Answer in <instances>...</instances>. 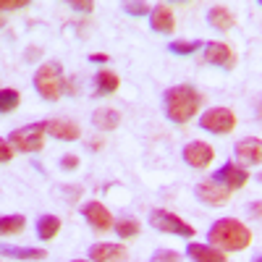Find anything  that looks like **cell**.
Listing matches in <instances>:
<instances>
[{
    "mask_svg": "<svg viewBox=\"0 0 262 262\" xmlns=\"http://www.w3.org/2000/svg\"><path fill=\"white\" fill-rule=\"evenodd\" d=\"M27 228L24 215H3L0 217V236H16Z\"/></svg>",
    "mask_w": 262,
    "mask_h": 262,
    "instance_id": "22",
    "label": "cell"
},
{
    "mask_svg": "<svg viewBox=\"0 0 262 262\" xmlns=\"http://www.w3.org/2000/svg\"><path fill=\"white\" fill-rule=\"evenodd\" d=\"M205 60L212 66H221V69L231 71L236 66V53L226 45V42H207L205 45Z\"/></svg>",
    "mask_w": 262,
    "mask_h": 262,
    "instance_id": "9",
    "label": "cell"
},
{
    "mask_svg": "<svg viewBox=\"0 0 262 262\" xmlns=\"http://www.w3.org/2000/svg\"><path fill=\"white\" fill-rule=\"evenodd\" d=\"M200 48H202L200 39H176V42H170V53H176V55H191Z\"/></svg>",
    "mask_w": 262,
    "mask_h": 262,
    "instance_id": "25",
    "label": "cell"
},
{
    "mask_svg": "<svg viewBox=\"0 0 262 262\" xmlns=\"http://www.w3.org/2000/svg\"><path fill=\"white\" fill-rule=\"evenodd\" d=\"M92 123L100 131H113L121 123V113L116 111V107H97V111L92 113Z\"/></svg>",
    "mask_w": 262,
    "mask_h": 262,
    "instance_id": "18",
    "label": "cell"
},
{
    "mask_svg": "<svg viewBox=\"0 0 262 262\" xmlns=\"http://www.w3.org/2000/svg\"><path fill=\"white\" fill-rule=\"evenodd\" d=\"M149 27L152 32H160V34H168L176 27V18H173V8L165 6V3H158L155 8L149 11Z\"/></svg>",
    "mask_w": 262,
    "mask_h": 262,
    "instance_id": "12",
    "label": "cell"
},
{
    "mask_svg": "<svg viewBox=\"0 0 262 262\" xmlns=\"http://www.w3.org/2000/svg\"><path fill=\"white\" fill-rule=\"evenodd\" d=\"M212 181L221 184V186H226L228 191H233V189H242V186L249 181V173H247V168L236 165V163H226V165H221V168L215 170Z\"/></svg>",
    "mask_w": 262,
    "mask_h": 262,
    "instance_id": "7",
    "label": "cell"
},
{
    "mask_svg": "<svg viewBox=\"0 0 262 262\" xmlns=\"http://www.w3.org/2000/svg\"><path fill=\"white\" fill-rule=\"evenodd\" d=\"M74 262H84V259H74Z\"/></svg>",
    "mask_w": 262,
    "mask_h": 262,
    "instance_id": "34",
    "label": "cell"
},
{
    "mask_svg": "<svg viewBox=\"0 0 262 262\" xmlns=\"http://www.w3.org/2000/svg\"><path fill=\"white\" fill-rule=\"evenodd\" d=\"M207 21H210V27H215L217 32H228L236 24V16L226 6H212L210 13H207Z\"/></svg>",
    "mask_w": 262,
    "mask_h": 262,
    "instance_id": "17",
    "label": "cell"
},
{
    "mask_svg": "<svg viewBox=\"0 0 262 262\" xmlns=\"http://www.w3.org/2000/svg\"><path fill=\"white\" fill-rule=\"evenodd\" d=\"M60 165H63L66 170H74V168L79 165V158H76V155H66V158L60 160Z\"/></svg>",
    "mask_w": 262,
    "mask_h": 262,
    "instance_id": "31",
    "label": "cell"
},
{
    "mask_svg": "<svg viewBox=\"0 0 262 262\" xmlns=\"http://www.w3.org/2000/svg\"><path fill=\"white\" fill-rule=\"evenodd\" d=\"M113 228H116V233L121 236V238H131V236H137L139 233V221L137 217H123V221H116L113 223Z\"/></svg>",
    "mask_w": 262,
    "mask_h": 262,
    "instance_id": "24",
    "label": "cell"
},
{
    "mask_svg": "<svg viewBox=\"0 0 262 262\" xmlns=\"http://www.w3.org/2000/svg\"><path fill=\"white\" fill-rule=\"evenodd\" d=\"M13 158V147L8 142H0V163H8Z\"/></svg>",
    "mask_w": 262,
    "mask_h": 262,
    "instance_id": "30",
    "label": "cell"
},
{
    "mask_svg": "<svg viewBox=\"0 0 262 262\" xmlns=\"http://www.w3.org/2000/svg\"><path fill=\"white\" fill-rule=\"evenodd\" d=\"M200 126L210 134H231L236 128V113L228 107H210L205 116H200Z\"/></svg>",
    "mask_w": 262,
    "mask_h": 262,
    "instance_id": "6",
    "label": "cell"
},
{
    "mask_svg": "<svg viewBox=\"0 0 262 262\" xmlns=\"http://www.w3.org/2000/svg\"><path fill=\"white\" fill-rule=\"evenodd\" d=\"M123 11L131 13V16H147V11H152V8L147 3H131L128 0V3H123Z\"/></svg>",
    "mask_w": 262,
    "mask_h": 262,
    "instance_id": "27",
    "label": "cell"
},
{
    "mask_svg": "<svg viewBox=\"0 0 262 262\" xmlns=\"http://www.w3.org/2000/svg\"><path fill=\"white\" fill-rule=\"evenodd\" d=\"M186 254L191 257V262H228L226 252L215 249V247H205V244H189Z\"/></svg>",
    "mask_w": 262,
    "mask_h": 262,
    "instance_id": "16",
    "label": "cell"
},
{
    "mask_svg": "<svg viewBox=\"0 0 262 262\" xmlns=\"http://www.w3.org/2000/svg\"><path fill=\"white\" fill-rule=\"evenodd\" d=\"M71 8L79 11V13H92V11H95V3H90V0H86V3H81V0H74Z\"/></svg>",
    "mask_w": 262,
    "mask_h": 262,
    "instance_id": "29",
    "label": "cell"
},
{
    "mask_svg": "<svg viewBox=\"0 0 262 262\" xmlns=\"http://www.w3.org/2000/svg\"><path fill=\"white\" fill-rule=\"evenodd\" d=\"M184 160L191 168H207L215 160V149L207 142H189L184 147Z\"/></svg>",
    "mask_w": 262,
    "mask_h": 262,
    "instance_id": "10",
    "label": "cell"
},
{
    "mask_svg": "<svg viewBox=\"0 0 262 262\" xmlns=\"http://www.w3.org/2000/svg\"><path fill=\"white\" fill-rule=\"evenodd\" d=\"M126 257L128 252L121 244H95L90 249V262H123Z\"/></svg>",
    "mask_w": 262,
    "mask_h": 262,
    "instance_id": "13",
    "label": "cell"
},
{
    "mask_svg": "<svg viewBox=\"0 0 262 262\" xmlns=\"http://www.w3.org/2000/svg\"><path fill=\"white\" fill-rule=\"evenodd\" d=\"M34 90L45 97V100H50V102H55V100L63 95V90H66V76H63V69H60L58 63L39 66L37 74H34Z\"/></svg>",
    "mask_w": 262,
    "mask_h": 262,
    "instance_id": "3",
    "label": "cell"
},
{
    "mask_svg": "<svg viewBox=\"0 0 262 262\" xmlns=\"http://www.w3.org/2000/svg\"><path fill=\"white\" fill-rule=\"evenodd\" d=\"M45 134H48V123H29L11 131L8 144L18 152H39L45 147Z\"/></svg>",
    "mask_w": 262,
    "mask_h": 262,
    "instance_id": "4",
    "label": "cell"
},
{
    "mask_svg": "<svg viewBox=\"0 0 262 262\" xmlns=\"http://www.w3.org/2000/svg\"><path fill=\"white\" fill-rule=\"evenodd\" d=\"M196 200H202L205 205H210V207H223V205H228V200H231V191L226 189V186H221V184H215V181H202V184H196Z\"/></svg>",
    "mask_w": 262,
    "mask_h": 262,
    "instance_id": "8",
    "label": "cell"
},
{
    "mask_svg": "<svg viewBox=\"0 0 262 262\" xmlns=\"http://www.w3.org/2000/svg\"><path fill=\"white\" fill-rule=\"evenodd\" d=\"M200 102H202V95L196 92L194 86L176 84V86H170V90L165 92V113H168L170 121L186 123V121H191L196 116Z\"/></svg>",
    "mask_w": 262,
    "mask_h": 262,
    "instance_id": "2",
    "label": "cell"
},
{
    "mask_svg": "<svg viewBox=\"0 0 262 262\" xmlns=\"http://www.w3.org/2000/svg\"><path fill=\"white\" fill-rule=\"evenodd\" d=\"M18 102H21V95L16 90H11V86L0 90V113H13L18 107Z\"/></svg>",
    "mask_w": 262,
    "mask_h": 262,
    "instance_id": "23",
    "label": "cell"
},
{
    "mask_svg": "<svg viewBox=\"0 0 262 262\" xmlns=\"http://www.w3.org/2000/svg\"><path fill=\"white\" fill-rule=\"evenodd\" d=\"M60 231V221L55 215H42L37 221V236L42 238V242H50V238H55Z\"/></svg>",
    "mask_w": 262,
    "mask_h": 262,
    "instance_id": "21",
    "label": "cell"
},
{
    "mask_svg": "<svg viewBox=\"0 0 262 262\" xmlns=\"http://www.w3.org/2000/svg\"><path fill=\"white\" fill-rule=\"evenodd\" d=\"M81 212H84V217L90 221L97 231H107L113 226V215H111V210H107L102 202H86L84 207H81Z\"/></svg>",
    "mask_w": 262,
    "mask_h": 262,
    "instance_id": "11",
    "label": "cell"
},
{
    "mask_svg": "<svg viewBox=\"0 0 262 262\" xmlns=\"http://www.w3.org/2000/svg\"><path fill=\"white\" fill-rule=\"evenodd\" d=\"M149 223H152V228H158L163 233H176V236H184V238H191L196 233L194 226H189L176 212H168V210H152Z\"/></svg>",
    "mask_w": 262,
    "mask_h": 262,
    "instance_id": "5",
    "label": "cell"
},
{
    "mask_svg": "<svg viewBox=\"0 0 262 262\" xmlns=\"http://www.w3.org/2000/svg\"><path fill=\"white\" fill-rule=\"evenodd\" d=\"M181 254L176 249H158L155 254H152V262H179Z\"/></svg>",
    "mask_w": 262,
    "mask_h": 262,
    "instance_id": "26",
    "label": "cell"
},
{
    "mask_svg": "<svg viewBox=\"0 0 262 262\" xmlns=\"http://www.w3.org/2000/svg\"><path fill=\"white\" fill-rule=\"evenodd\" d=\"M118 74H113V71H97L95 74V95H113L116 90H118Z\"/></svg>",
    "mask_w": 262,
    "mask_h": 262,
    "instance_id": "19",
    "label": "cell"
},
{
    "mask_svg": "<svg viewBox=\"0 0 262 262\" xmlns=\"http://www.w3.org/2000/svg\"><path fill=\"white\" fill-rule=\"evenodd\" d=\"M92 60H95V63H105V60H107V55H102V53H97V55H92Z\"/></svg>",
    "mask_w": 262,
    "mask_h": 262,
    "instance_id": "32",
    "label": "cell"
},
{
    "mask_svg": "<svg viewBox=\"0 0 262 262\" xmlns=\"http://www.w3.org/2000/svg\"><path fill=\"white\" fill-rule=\"evenodd\" d=\"M48 134L55 137V139H63V142H76L81 137V128L74 121L55 118V121H48Z\"/></svg>",
    "mask_w": 262,
    "mask_h": 262,
    "instance_id": "15",
    "label": "cell"
},
{
    "mask_svg": "<svg viewBox=\"0 0 262 262\" xmlns=\"http://www.w3.org/2000/svg\"><path fill=\"white\" fill-rule=\"evenodd\" d=\"M0 254H3V257H13V259H45L48 257L45 249H34V247H6V244H0Z\"/></svg>",
    "mask_w": 262,
    "mask_h": 262,
    "instance_id": "20",
    "label": "cell"
},
{
    "mask_svg": "<svg viewBox=\"0 0 262 262\" xmlns=\"http://www.w3.org/2000/svg\"><path fill=\"white\" fill-rule=\"evenodd\" d=\"M27 0H0V11H21L27 8Z\"/></svg>",
    "mask_w": 262,
    "mask_h": 262,
    "instance_id": "28",
    "label": "cell"
},
{
    "mask_svg": "<svg viewBox=\"0 0 262 262\" xmlns=\"http://www.w3.org/2000/svg\"><path fill=\"white\" fill-rule=\"evenodd\" d=\"M236 158H238L242 165H259V160H262V142L257 137L238 142L236 144Z\"/></svg>",
    "mask_w": 262,
    "mask_h": 262,
    "instance_id": "14",
    "label": "cell"
},
{
    "mask_svg": "<svg viewBox=\"0 0 262 262\" xmlns=\"http://www.w3.org/2000/svg\"><path fill=\"white\" fill-rule=\"evenodd\" d=\"M207 242H210V247L221 249V252H238V249H247L252 244V231L242 221L221 217V221H215V226L210 228Z\"/></svg>",
    "mask_w": 262,
    "mask_h": 262,
    "instance_id": "1",
    "label": "cell"
},
{
    "mask_svg": "<svg viewBox=\"0 0 262 262\" xmlns=\"http://www.w3.org/2000/svg\"><path fill=\"white\" fill-rule=\"evenodd\" d=\"M37 53H39L37 48H29V53H27V58H29V60H34V58H37Z\"/></svg>",
    "mask_w": 262,
    "mask_h": 262,
    "instance_id": "33",
    "label": "cell"
}]
</instances>
